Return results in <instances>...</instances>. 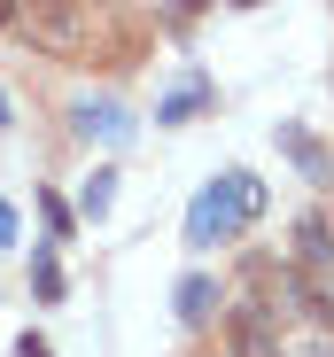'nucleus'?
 <instances>
[{
    "mask_svg": "<svg viewBox=\"0 0 334 357\" xmlns=\"http://www.w3.org/2000/svg\"><path fill=\"white\" fill-rule=\"evenodd\" d=\"M202 101H210V86H202V78H187V86H179L172 101H163V109H155V125H179V116H195Z\"/></svg>",
    "mask_w": 334,
    "mask_h": 357,
    "instance_id": "9",
    "label": "nucleus"
},
{
    "mask_svg": "<svg viewBox=\"0 0 334 357\" xmlns=\"http://www.w3.org/2000/svg\"><path fill=\"white\" fill-rule=\"evenodd\" d=\"M226 357H288V349H280V326L257 303H241V311H226Z\"/></svg>",
    "mask_w": 334,
    "mask_h": 357,
    "instance_id": "1",
    "label": "nucleus"
},
{
    "mask_svg": "<svg viewBox=\"0 0 334 357\" xmlns=\"http://www.w3.org/2000/svg\"><path fill=\"white\" fill-rule=\"evenodd\" d=\"M16 357H47V342H39V334H24V342H16Z\"/></svg>",
    "mask_w": 334,
    "mask_h": 357,
    "instance_id": "12",
    "label": "nucleus"
},
{
    "mask_svg": "<svg viewBox=\"0 0 334 357\" xmlns=\"http://www.w3.org/2000/svg\"><path fill=\"white\" fill-rule=\"evenodd\" d=\"M31 287L47 295V303L63 295V264H54V249H39V264H31Z\"/></svg>",
    "mask_w": 334,
    "mask_h": 357,
    "instance_id": "10",
    "label": "nucleus"
},
{
    "mask_svg": "<svg viewBox=\"0 0 334 357\" xmlns=\"http://www.w3.org/2000/svg\"><path fill=\"white\" fill-rule=\"evenodd\" d=\"M210 311H218V280L210 272H187L179 280V319L187 326H210Z\"/></svg>",
    "mask_w": 334,
    "mask_h": 357,
    "instance_id": "6",
    "label": "nucleus"
},
{
    "mask_svg": "<svg viewBox=\"0 0 334 357\" xmlns=\"http://www.w3.org/2000/svg\"><path fill=\"white\" fill-rule=\"evenodd\" d=\"M109 202H117V171H93L86 187H78V210L86 218H109Z\"/></svg>",
    "mask_w": 334,
    "mask_h": 357,
    "instance_id": "8",
    "label": "nucleus"
},
{
    "mask_svg": "<svg viewBox=\"0 0 334 357\" xmlns=\"http://www.w3.org/2000/svg\"><path fill=\"white\" fill-rule=\"evenodd\" d=\"M16 241V202H0V249Z\"/></svg>",
    "mask_w": 334,
    "mask_h": 357,
    "instance_id": "11",
    "label": "nucleus"
},
{
    "mask_svg": "<svg viewBox=\"0 0 334 357\" xmlns=\"http://www.w3.org/2000/svg\"><path fill=\"white\" fill-rule=\"evenodd\" d=\"M280 148H288V155H296V163H303V171L319 178V187H326V178H334V163H326V148H319V140H311L303 125H280Z\"/></svg>",
    "mask_w": 334,
    "mask_h": 357,
    "instance_id": "7",
    "label": "nucleus"
},
{
    "mask_svg": "<svg viewBox=\"0 0 334 357\" xmlns=\"http://www.w3.org/2000/svg\"><path fill=\"white\" fill-rule=\"evenodd\" d=\"M226 225H241V210H234V187H226V178H210V187L195 195V210H187V241H195V249H210Z\"/></svg>",
    "mask_w": 334,
    "mask_h": 357,
    "instance_id": "2",
    "label": "nucleus"
},
{
    "mask_svg": "<svg viewBox=\"0 0 334 357\" xmlns=\"http://www.w3.org/2000/svg\"><path fill=\"white\" fill-rule=\"evenodd\" d=\"M0 132H8V93H0Z\"/></svg>",
    "mask_w": 334,
    "mask_h": 357,
    "instance_id": "13",
    "label": "nucleus"
},
{
    "mask_svg": "<svg viewBox=\"0 0 334 357\" xmlns=\"http://www.w3.org/2000/svg\"><path fill=\"white\" fill-rule=\"evenodd\" d=\"M31 39L39 47H78L86 39V16L78 8H31Z\"/></svg>",
    "mask_w": 334,
    "mask_h": 357,
    "instance_id": "5",
    "label": "nucleus"
},
{
    "mask_svg": "<svg viewBox=\"0 0 334 357\" xmlns=\"http://www.w3.org/2000/svg\"><path fill=\"white\" fill-rule=\"evenodd\" d=\"M70 125H78L86 140H132V109L101 93V101H78V109H70Z\"/></svg>",
    "mask_w": 334,
    "mask_h": 357,
    "instance_id": "3",
    "label": "nucleus"
},
{
    "mask_svg": "<svg viewBox=\"0 0 334 357\" xmlns=\"http://www.w3.org/2000/svg\"><path fill=\"white\" fill-rule=\"evenodd\" d=\"M296 264H303V272H326V264H334V225H326L319 210L296 218Z\"/></svg>",
    "mask_w": 334,
    "mask_h": 357,
    "instance_id": "4",
    "label": "nucleus"
}]
</instances>
